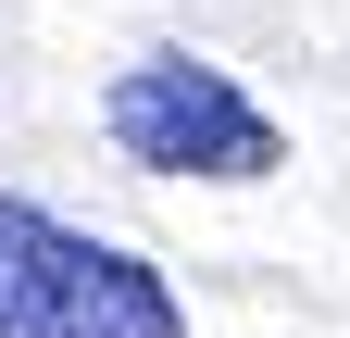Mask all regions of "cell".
<instances>
[{"mask_svg": "<svg viewBox=\"0 0 350 338\" xmlns=\"http://www.w3.org/2000/svg\"><path fill=\"white\" fill-rule=\"evenodd\" d=\"M113 151L125 163H150V176H213V188H250V176H275L288 138H275V113H262L226 63H200V51H150V63H125L113 75Z\"/></svg>", "mask_w": 350, "mask_h": 338, "instance_id": "obj_2", "label": "cell"}, {"mask_svg": "<svg viewBox=\"0 0 350 338\" xmlns=\"http://www.w3.org/2000/svg\"><path fill=\"white\" fill-rule=\"evenodd\" d=\"M0 338H188V301L163 263L0 188Z\"/></svg>", "mask_w": 350, "mask_h": 338, "instance_id": "obj_1", "label": "cell"}]
</instances>
